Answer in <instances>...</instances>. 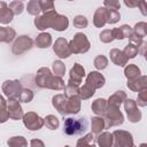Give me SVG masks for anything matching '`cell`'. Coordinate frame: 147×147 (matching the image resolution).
<instances>
[{"mask_svg":"<svg viewBox=\"0 0 147 147\" xmlns=\"http://www.w3.org/2000/svg\"><path fill=\"white\" fill-rule=\"evenodd\" d=\"M53 51L60 59H67L71 55V52L69 48V42L63 37H60L55 40V42L53 45Z\"/></svg>","mask_w":147,"mask_h":147,"instance_id":"obj_10","label":"cell"},{"mask_svg":"<svg viewBox=\"0 0 147 147\" xmlns=\"http://www.w3.org/2000/svg\"><path fill=\"white\" fill-rule=\"evenodd\" d=\"M111 134H113V147H130L133 145V137L129 131L116 130Z\"/></svg>","mask_w":147,"mask_h":147,"instance_id":"obj_5","label":"cell"},{"mask_svg":"<svg viewBox=\"0 0 147 147\" xmlns=\"http://www.w3.org/2000/svg\"><path fill=\"white\" fill-rule=\"evenodd\" d=\"M107 9V8H106ZM121 20V14L116 10L107 9V23L108 24H115Z\"/></svg>","mask_w":147,"mask_h":147,"instance_id":"obj_45","label":"cell"},{"mask_svg":"<svg viewBox=\"0 0 147 147\" xmlns=\"http://www.w3.org/2000/svg\"><path fill=\"white\" fill-rule=\"evenodd\" d=\"M130 147H137V146H134V145H132V146H130Z\"/></svg>","mask_w":147,"mask_h":147,"instance_id":"obj_57","label":"cell"},{"mask_svg":"<svg viewBox=\"0 0 147 147\" xmlns=\"http://www.w3.org/2000/svg\"><path fill=\"white\" fill-rule=\"evenodd\" d=\"M26 10L30 15H33V16H39L40 13H41V9H40V5H39V0H31L28 2L26 5Z\"/></svg>","mask_w":147,"mask_h":147,"instance_id":"obj_36","label":"cell"},{"mask_svg":"<svg viewBox=\"0 0 147 147\" xmlns=\"http://www.w3.org/2000/svg\"><path fill=\"white\" fill-rule=\"evenodd\" d=\"M85 77V69L82 64L79 63H75L74 67L70 69V72H69V80L77 84V85H80L83 78Z\"/></svg>","mask_w":147,"mask_h":147,"instance_id":"obj_15","label":"cell"},{"mask_svg":"<svg viewBox=\"0 0 147 147\" xmlns=\"http://www.w3.org/2000/svg\"><path fill=\"white\" fill-rule=\"evenodd\" d=\"M129 40H130V42L131 44H133V45H136L137 47H139L140 46V44L144 41V39H141V38H139L137 34H134V33H132L131 36H130V38H129Z\"/></svg>","mask_w":147,"mask_h":147,"instance_id":"obj_50","label":"cell"},{"mask_svg":"<svg viewBox=\"0 0 147 147\" xmlns=\"http://www.w3.org/2000/svg\"><path fill=\"white\" fill-rule=\"evenodd\" d=\"M93 24L96 28H103L107 24V9L105 7H99L93 16Z\"/></svg>","mask_w":147,"mask_h":147,"instance_id":"obj_20","label":"cell"},{"mask_svg":"<svg viewBox=\"0 0 147 147\" xmlns=\"http://www.w3.org/2000/svg\"><path fill=\"white\" fill-rule=\"evenodd\" d=\"M124 105V109L126 111L127 115V119L131 123H138L141 119V111L138 109V106L136 103V101L133 99H125V101L123 102Z\"/></svg>","mask_w":147,"mask_h":147,"instance_id":"obj_8","label":"cell"},{"mask_svg":"<svg viewBox=\"0 0 147 147\" xmlns=\"http://www.w3.org/2000/svg\"><path fill=\"white\" fill-rule=\"evenodd\" d=\"M68 26H69V20H68V17L57 13L52 18V22H51V26L49 28H52L55 31L62 32V31H65L68 29Z\"/></svg>","mask_w":147,"mask_h":147,"instance_id":"obj_13","label":"cell"},{"mask_svg":"<svg viewBox=\"0 0 147 147\" xmlns=\"http://www.w3.org/2000/svg\"><path fill=\"white\" fill-rule=\"evenodd\" d=\"M30 146L31 147H45V144L40 139H32L30 141Z\"/></svg>","mask_w":147,"mask_h":147,"instance_id":"obj_52","label":"cell"},{"mask_svg":"<svg viewBox=\"0 0 147 147\" xmlns=\"http://www.w3.org/2000/svg\"><path fill=\"white\" fill-rule=\"evenodd\" d=\"M14 18L11 10L8 8V5L5 1H0V24L7 25Z\"/></svg>","mask_w":147,"mask_h":147,"instance_id":"obj_19","label":"cell"},{"mask_svg":"<svg viewBox=\"0 0 147 147\" xmlns=\"http://www.w3.org/2000/svg\"><path fill=\"white\" fill-rule=\"evenodd\" d=\"M7 145L9 147H28V141L22 136H15L7 140Z\"/></svg>","mask_w":147,"mask_h":147,"instance_id":"obj_33","label":"cell"},{"mask_svg":"<svg viewBox=\"0 0 147 147\" xmlns=\"http://www.w3.org/2000/svg\"><path fill=\"white\" fill-rule=\"evenodd\" d=\"M91 109L96 116H103V114L107 109V100L103 98L95 99L91 105Z\"/></svg>","mask_w":147,"mask_h":147,"instance_id":"obj_24","label":"cell"},{"mask_svg":"<svg viewBox=\"0 0 147 147\" xmlns=\"http://www.w3.org/2000/svg\"><path fill=\"white\" fill-rule=\"evenodd\" d=\"M44 125L49 130H56L60 126V121L55 115H47L44 118Z\"/></svg>","mask_w":147,"mask_h":147,"instance_id":"obj_35","label":"cell"},{"mask_svg":"<svg viewBox=\"0 0 147 147\" xmlns=\"http://www.w3.org/2000/svg\"><path fill=\"white\" fill-rule=\"evenodd\" d=\"M24 126L30 131H37L40 130L44 126V118L40 117L34 111H28L22 117Z\"/></svg>","mask_w":147,"mask_h":147,"instance_id":"obj_4","label":"cell"},{"mask_svg":"<svg viewBox=\"0 0 147 147\" xmlns=\"http://www.w3.org/2000/svg\"><path fill=\"white\" fill-rule=\"evenodd\" d=\"M133 33V30L130 25L127 24H123L119 28H115L113 29V34H114V39L117 40H122L124 38H130V36Z\"/></svg>","mask_w":147,"mask_h":147,"instance_id":"obj_21","label":"cell"},{"mask_svg":"<svg viewBox=\"0 0 147 147\" xmlns=\"http://www.w3.org/2000/svg\"><path fill=\"white\" fill-rule=\"evenodd\" d=\"M122 52H123V54L127 57V60H129V59H134V57L138 55V47H137L136 45L129 42V44L124 47V49H123Z\"/></svg>","mask_w":147,"mask_h":147,"instance_id":"obj_39","label":"cell"},{"mask_svg":"<svg viewBox=\"0 0 147 147\" xmlns=\"http://www.w3.org/2000/svg\"><path fill=\"white\" fill-rule=\"evenodd\" d=\"M63 91H64V95L67 98L78 96V94H79V85H77V84L68 80V83H67V85H65V87H64Z\"/></svg>","mask_w":147,"mask_h":147,"instance_id":"obj_32","label":"cell"},{"mask_svg":"<svg viewBox=\"0 0 147 147\" xmlns=\"http://www.w3.org/2000/svg\"><path fill=\"white\" fill-rule=\"evenodd\" d=\"M127 87L132 92H141L144 90H147V77L146 76H139L136 79L127 80Z\"/></svg>","mask_w":147,"mask_h":147,"instance_id":"obj_17","label":"cell"},{"mask_svg":"<svg viewBox=\"0 0 147 147\" xmlns=\"http://www.w3.org/2000/svg\"><path fill=\"white\" fill-rule=\"evenodd\" d=\"M103 7L107 8V9H110V10L118 11V9L121 7V3H119V1H109V0H106V1H103Z\"/></svg>","mask_w":147,"mask_h":147,"instance_id":"obj_49","label":"cell"},{"mask_svg":"<svg viewBox=\"0 0 147 147\" xmlns=\"http://www.w3.org/2000/svg\"><path fill=\"white\" fill-rule=\"evenodd\" d=\"M103 119L106 123V127H111V126H118L123 124L124 116L119 110V108L107 106V109L103 114Z\"/></svg>","mask_w":147,"mask_h":147,"instance_id":"obj_3","label":"cell"},{"mask_svg":"<svg viewBox=\"0 0 147 147\" xmlns=\"http://www.w3.org/2000/svg\"><path fill=\"white\" fill-rule=\"evenodd\" d=\"M132 30H133L134 34H137L139 38L144 39L146 37V34H147V23L146 22H138L132 28Z\"/></svg>","mask_w":147,"mask_h":147,"instance_id":"obj_37","label":"cell"},{"mask_svg":"<svg viewBox=\"0 0 147 147\" xmlns=\"http://www.w3.org/2000/svg\"><path fill=\"white\" fill-rule=\"evenodd\" d=\"M64 72H65V65H64V63L61 60L54 61L53 62V74H54V76L62 78V76L64 75Z\"/></svg>","mask_w":147,"mask_h":147,"instance_id":"obj_40","label":"cell"},{"mask_svg":"<svg viewBox=\"0 0 147 147\" xmlns=\"http://www.w3.org/2000/svg\"><path fill=\"white\" fill-rule=\"evenodd\" d=\"M9 119L7 110V101L2 95H0V123H5Z\"/></svg>","mask_w":147,"mask_h":147,"instance_id":"obj_38","label":"cell"},{"mask_svg":"<svg viewBox=\"0 0 147 147\" xmlns=\"http://www.w3.org/2000/svg\"><path fill=\"white\" fill-rule=\"evenodd\" d=\"M106 129V123L102 116H95L91 119V130L93 134H99Z\"/></svg>","mask_w":147,"mask_h":147,"instance_id":"obj_28","label":"cell"},{"mask_svg":"<svg viewBox=\"0 0 147 147\" xmlns=\"http://www.w3.org/2000/svg\"><path fill=\"white\" fill-rule=\"evenodd\" d=\"M72 24L77 29H84V28H86L88 25V21L84 15H77V16L74 17Z\"/></svg>","mask_w":147,"mask_h":147,"instance_id":"obj_44","label":"cell"},{"mask_svg":"<svg viewBox=\"0 0 147 147\" xmlns=\"http://www.w3.org/2000/svg\"><path fill=\"white\" fill-rule=\"evenodd\" d=\"M94 93H95V90L91 85H88L86 83L83 86H79V94H78V96H79L80 100H87V99L92 98L94 95Z\"/></svg>","mask_w":147,"mask_h":147,"instance_id":"obj_31","label":"cell"},{"mask_svg":"<svg viewBox=\"0 0 147 147\" xmlns=\"http://www.w3.org/2000/svg\"><path fill=\"white\" fill-rule=\"evenodd\" d=\"M33 47V40L28 36H20L17 37L11 46V52L15 55H21L25 53L26 51L31 49Z\"/></svg>","mask_w":147,"mask_h":147,"instance_id":"obj_6","label":"cell"},{"mask_svg":"<svg viewBox=\"0 0 147 147\" xmlns=\"http://www.w3.org/2000/svg\"><path fill=\"white\" fill-rule=\"evenodd\" d=\"M34 45L38 48H48L49 46H52L53 40H52V36L48 32H41L37 36V38L34 39Z\"/></svg>","mask_w":147,"mask_h":147,"instance_id":"obj_23","label":"cell"},{"mask_svg":"<svg viewBox=\"0 0 147 147\" xmlns=\"http://www.w3.org/2000/svg\"><path fill=\"white\" fill-rule=\"evenodd\" d=\"M22 90V83L17 79L5 80L2 83V92L8 99H18V95Z\"/></svg>","mask_w":147,"mask_h":147,"instance_id":"obj_7","label":"cell"},{"mask_svg":"<svg viewBox=\"0 0 147 147\" xmlns=\"http://www.w3.org/2000/svg\"><path fill=\"white\" fill-rule=\"evenodd\" d=\"M139 147H147V145L145 144V142H142V144H140V146Z\"/></svg>","mask_w":147,"mask_h":147,"instance_id":"obj_55","label":"cell"},{"mask_svg":"<svg viewBox=\"0 0 147 147\" xmlns=\"http://www.w3.org/2000/svg\"><path fill=\"white\" fill-rule=\"evenodd\" d=\"M136 103L139 107H146L147 106V90H144V91L138 93V98H137Z\"/></svg>","mask_w":147,"mask_h":147,"instance_id":"obj_47","label":"cell"},{"mask_svg":"<svg viewBox=\"0 0 147 147\" xmlns=\"http://www.w3.org/2000/svg\"><path fill=\"white\" fill-rule=\"evenodd\" d=\"M39 5H40L41 13H46V11H48V10L55 9V8H54V2H53V1H48V0H39Z\"/></svg>","mask_w":147,"mask_h":147,"instance_id":"obj_48","label":"cell"},{"mask_svg":"<svg viewBox=\"0 0 147 147\" xmlns=\"http://www.w3.org/2000/svg\"><path fill=\"white\" fill-rule=\"evenodd\" d=\"M56 14H57V11L55 9H52V10H48L46 13H42L39 16H36V18H34V25H36V28L38 30H40V31H44V30L48 29L51 26L52 18Z\"/></svg>","mask_w":147,"mask_h":147,"instance_id":"obj_9","label":"cell"},{"mask_svg":"<svg viewBox=\"0 0 147 147\" xmlns=\"http://www.w3.org/2000/svg\"><path fill=\"white\" fill-rule=\"evenodd\" d=\"M87 129V122L84 117L80 118H72L69 117L64 121L63 124V132L68 136H76L82 134Z\"/></svg>","mask_w":147,"mask_h":147,"instance_id":"obj_1","label":"cell"},{"mask_svg":"<svg viewBox=\"0 0 147 147\" xmlns=\"http://www.w3.org/2000/svg\"><path fill=\"white\" fill-rule=\"evenodd\" d=\"M64 147H70V146H69V145H65V146H64Z\"/></svg>","mask_w":147,"mask_h":147,"instance_id":"obj_56","label":"cell"},{"mask_svg":"<svg viewBox=\"0 0 147 147\" xmlns=\"http://www.w3.org/2000/svg\"><path fill=\"white\" fill-rule=\"evenodd\" d=\"M124 76L127 78V80H132L141 76V71L136 64H126L124 68Z\"/></svg>","mask_w":147,"mask_h":147,"instance_id":"obj_30","label":"cell"},{"mask_svg":"<svg viewBox=\"0 0 147 147\" xmlns=\"http://www.w3.org/2000/svg\"><path fill=\"white\" fill-rule=\"evenodd\" d=\"M93 64H94L96 70H103L108 65V59L105 55H98V56H95Z\"/></svg>","mask_w":147,"mask_h":147,"instance_id":"obj_43","label":"cell"},{"mask_svg":"<svg viewBox=\"0 0 147 147\" xmlns=\"http://www.w3.org/2000/svg\"><path fill=\"white\" fill-rule=\"evenodd\" d=\"M100 40L105 44H109L114 40V34H113V29H106L103 31H101L100 33Z\"/></svg>","mask_w":147,"mask_h":147,"instance_id":"obj_46","label":"cell"},{"mask_svg":"<svg viewBox=\"0 0 147 147\" xmlns=\"http://www.w3.org/2000/svg\"><path fill=\"white\" fill-rule=\"evenodd\" d=\"M90 47H91L90 40L87 39L86 34H84L83 32L75 33L74 38L69 41V48L71 54H84L88 52Z\"/></svg>","mask_w":147,"mask_h":147,"instance_id":"obj_2","label":"cell"},{"mask_svg":"<svg viewBox=\"0 0 147 147\" xmlns=\"http://www.w3.org/2000/svg\"><path fill=\"white\" fill-rule=\"evenodd\" d=\"M109 55H110V60L114 64L118 65V67H125L127 64V57L123 54L122 51H119L118 48H113L110 49L109 52Z\"/></svg>","mask_w":147,"mask_h":147,"instance_id":"obj_18","label":"cell"},{"mask_svg":"<svg viewBox=\"0 0 147 147\" xmlns=\"http://www.w3.org/2000/svg\"><path fill=\"white\" fill-rule=\"evenodd\" d=\"M16 38V31L9 26H0V42H11Z\"/></svg>","mask_w":147,"mask_h":147,"instance_id":"obj_26","label":"cell"},{"mask_svg":"<svg viewBox=\"0 0 147 147\" xmlns=\"http://www.w3.org/2000/svg\"><path fill=\"white\" fill-rule=\"evenodd\" d=\"M8 8L11 10L13 15H21V14H22V11L24 10V5H23V2H22V1L15 0V1L9 2Z\"/></svg>","mask_w":147,"mask_h":147,"instance_id":"obj_41","label":"cell"},{"mask_svg":"<svg viewBox=\"0 0 147 147\" xmlns=\"http://www.w3.org/2000/svg\"><path fill=\"white\" fill-rule=\"evenodd\" d=\"M124 5L126 7H129V8H136V7H138V2L137 1H127V0H125L124 1Z\"/></svg>","mask_w":147,"mask_h":147,"instance_id":"obj_54","label":"cell"},{"mask_svg":"<svg viewBox=\"0 0 147 147\" xmlns=\"http://www.w3.org/2000/svg\"><path fill=\"white\" fill-rule=\"evenodd\" d=\"M7 110H8L9 118L14 119V121L22 119V117L24 115L22 106H21L18 99H8V101H7Z\"/></svg>","mask_w":147,"mask_h":147,"instance_id":"obj_11","label":"cell"},{"mask_svg":"<svg viewBox=\"0 0 147 147\" xmlns=\"http://www.w3.org/2000/svg\"><path fill=\"white\" fill-rule=\"evenodd\" d=\"M138 7H140V10H141V14L142 15H147V11H146V2L145 1L138 2Z\"/></svg>","mask_w":147,"mask_h":147,"instance_id":"obj_53","label":"cell"},{"mask_svg":"<svg viewBox=\"0 0 147 147\" xmlns=\"http://www.w3.org/2000/svg\"><path fill=\"white\" fill-rule=\"evenodd\" d=\"M67 101L68 98L64 94H55L52 98V105L62 116L67 115Z\"/></svg>","mask_w":147,"mask_h":147,"instance_id":"obj_16","label":"cell"},{"mask_svg":"<svg viewBox=\"0 0 147 147\" xmlns=\"http://www.w3.org/2000/svg\"><path fill=\"white\" fill-rule=\"evenodd\" d=\"M51 74H52V71H51V69L47 68V67H42V68L38 69L37 75H36V77H34V83H36V85H37L38 87L44 88L45 80H46V78H47Z\"/></svg>","mask_w":147,"mask_h":147,"instance_id":"obj_25","label":"cell"},{"mask_svg":"<svg viewBox=\"0 0 147 147\" xmlns=\"http://www.w3.org/2000/svg\"><path fill=\"white\" fill-rule=\"evenodd\" d=\"M93 139H94V136L93 133H87L85 134L84 137L79 138L77 144H76V147H96L94 144H93Z\"/></svg>","mask_w":147,"mask_h":147,"instance_id":"obj_34","label":"cell"},{"mask_svg":"<svg viewBox=\"0 0 147 147\" xmlns=\"http://www.w3.org/2000/svg\"><path fill=\"white\" fill-rule=\"evenodd\" d=\"M33 92L30 88H23L18 95V101L20 102H24V103H29L32 101L33 99Z\"/></svg>","mask_w":147,"mask_h":147,"instance_id":"obj_42","label":"cell"},{"mask_svg":"<svg viewBox=\"0 0 147 147\" xmlns=\"http://www.w3.org/2000/svg\"><path fill=\"white\" fill-rule=\"evenodd\" d=\"M96 142L99 147H113V134L110 132H101L96 137Z\"/></svg>","mask_w":147,"mask_h":147,"instance_id":"obj_29","label":"cell"},{"mask_svg":"<svg viewBox=\"0 0 147 147\" xmlns=\"http://www.w3.org/2000/svg\"><path fill=\"white\" fill-rule=\"evenodd\" d=\"M64 87H65L64 80H63L61 77L54 76L53 74H51V75L46 78L45 85H44V88L55 90V91H62V90H64Z\"/></svg>","mask_w":147,"mask_h":147,"instance_id":"obj_14","label":"cell"},{"mask_svg":"<svg viewBox=\"0 0 147 147\" xmlns=\"http://www.w3.org/2000/svg\"><path fill=\"white\" fill-rule=\"evenodd\" d=\"M126 99V93L124 91H116L114 94H111L109 96V99L107 100V106H110V107H116V108H119L121 105L125 101Z\"/></svg>","mask_w":147,"mask_h":147,"instance_id":"obj_22","label":"cell"},{"mask_svg":"<svg viewBox=\"0 0 147 147\" xmlns=\"http://www.w3.org/2000/svg\"><path fill=\"white\" fill-rule=\"evenodd\" d=\"M80 110V99L79 96H71L68 98L67 101V114L76 115Z\"/></svg>","mask_w":147,"mask_h":147,"instance_id":"obj_27","label":"cell"},{"mask_svg":"<svg viewBox=\"0 0 147 147\" xmlns=\"http://www.w3.org/2000/svg\"><path fill=\"white\" fill-rule=\"evenodd\" d=\"M146 48H147V42L144 40V41L140 44V46L138 47V54L145 56V54H146Z\"/></svg>","mask_w":147,"mask_h":147,"instance_id":"obj_51","label":"cell"},{"mask_svg":"<svg viewBox=\"0 0 147 147\" xmlns=\"http://www.w3.org/2000/svg\"><path fill=\"white\" fill-rule=\"evenodd\" d=\"M86 84L91 85L94 90H98V88H101L105 83H106V78L102 74H100L99 71H91L87 77H86Z\"/></svg>","mask_w":147,"mask_h":147,"instance_id":"obj_12","label":"cell"}]
</instances>
